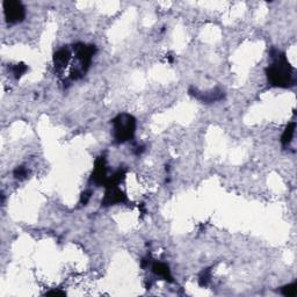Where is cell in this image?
Masks as SVG:
<instances>
[{"instance_id": "1", "label": "cell", "mask_w": 297, "mask_h": 297, "mask_svg": "<svg viewBox=\"0 0 297 297\" xmlns=\"http://www.w3.org/2000/svg\"><path fill=\"white\" fill-rule=\"evenodd\" d=\"M272 64L266 68V75L268 83L274 87L288 89L295 85L294 79V70L288 62L286 54L278 49L271 50Z\"/></svg>"}, {"instance_id": "2", "label": "cell", "mask_w": 297, "mask_h": 297, "mask_svg": "<svg viewBox=\"0 0 297 297\" xmlns=\"http://www.w3.org/2000/svg\"><path fill=\"white\" fill-rule=\"evenodd\" d=\"M72 50L77 64L74 65L70 72V79L79 80L86 74L89 71L91 64H92L93 56L96 53L95 45L85 44V43H75L72 45Z\"/></svg>"}, {"instance_id": "3", "label": "cell", "mask_w": 297, "mask_h": 297, "mask_svg": "<svg viewBox=\"0 0 297 297\" xmlns=\"http://www.w3.org/2000/svg\"><path fill=\"white\" fill-rule=\"evenodd\" d=\"M113 137L116 144H123L131 141L136 131V119L128 113H121L114 117L113 121Z\"/></svg>"}, {"instance_id": "4", "label": "cell", "mask_w": 297, "mask_h": 297, "mask_svg": "<svg viewBox=\"0 0 297 297\" xmlns=\"http://www.w3.org/2000/svg\"><path fill=\"white\" fill-rule=\"evenodd\" d=\"M5 19L11 25L20 23L26 18V8L21 1L18 0H5L2 2Z\"/></svg>"}, {"instance_id": "5", "label": "cell", "mask_w": 297, "mask_h": 297, "mask_svg": "<svg viewBox=\"0 0 297 297\" xmlns=\"http://www.w3.org/2000/svg\"><path fill=\"white\" fill-rule=\"evenodd\" d=\"M107 163H106V157L100 156L96 158L94 163V169H93L92 174L90 178V184L94 185V186L101 187L105 186L106 181H107Z\"/></svg>"}, {"instance_id": "6", "label": "cell", "mask_w": 297, "mask_h": 297, "mask_svg": "<svg viewBox=\"0 0 297 297\" xmlns=\"http://www.w3.org/2000/svg\"><path fill=\"white\" fill-rule=\"evenodd\" d=\"M188 93L189 95L194 96V98L200 100V101L204 102V104H213V102L220 101V100H223L225 98V93L221 89H214L209 91V92H200L198 89L190 87L188 90Z\"/></svg>"}, {"instance_id": "7", "label": "cell", "mask_w": 297, "mask_h": 297, "mask_svg": "<svg viewBox=\"0 0 297 297\" xmlns=\"http://www.w3.org/2000/svg\"><path fill=\"white\" fill-rule=\"evenodd\" d=\"M72 56H74V50H72V47H69V45H65V47H62L60 49H58L56 53L54 54V66L56 72H63L64 70L68 68L69 63L71 62Z\"/></svg>"}, {"instance_id": "8", "label": "cell", "mask_w": 297, "mask_h": 297, "mask_svg": "<svg viewBox=\"0 0 297 297\" xmlns=\"http://www.w3.org/2000/svg\"><path fill=\"white\" fill-rule=\"evenodd\" d=\"M124 202H127V195L119 186L107 187L101 204L102 207H111V205L120 204V203Z\"/></svg>"}, {"instance_id": "9", "label": "cell", "mask_w": 297, "mask_h": 297, "mask_svg": "<svg viewBox=\"0 0 297 297\" xmlns=\"http://www.w3.org/2000/svg\"><path fill=\"white\" fill-rule=\"evenodd\" d=\"M152 268L153 274H156L157 277L163 278L164 280L167 281V282H174L173 277L171 274V269H169V266L165 262H160V261H154L151 266Z\"/></svg>"}, {"instance_id": "10", "label": "cell", "mask_w": 297, "mask_h": 297, "mask_svg": "<svg viewBox=\"0 0 297 297\" xmlns=\"http://www.w3.org/2000/svg\"><path fill=\"white\" fill-rule=\"evenodd\" d=\"M126 179V169L124 168H119L117 171H115L111 177H108L107 181L105 184V188L107 187H116L122 183V181Z\"/></svg>"}, {"instance_id": "11", "label": "cell", "mask_w": 297, "mask_h": 297, "mask_svg": "<svg viewBox=\"0 0 297 297\" xmlns=\"http://www.w3.org/2000/svg\"><path fill=\"white\" fill-rule=\"evenodd\" d=\"M295 129H296V123L292 122L287 126V128L284 129L282 136H281V143H282L283 148H287L288 145L292 143L294 135H295Z\"/></svg>"}, {"instance_id": "12", "label": "cell", "mask_w": 297, "mask_h": 297, "mask_svg": "<svg viewBox=\"0 0 297 297\" xmlns=\"http://www.w3.org/2000/svg\"><path fill=\"white\" fill-rule=\"evenodd\" d=\"M8 69L12 71V74L14 75L15 79H20L23 74L28 71V66L23 63H18V64H13L11 66H8Z\"/></svg>"}, {"instance_id": "13", "label": "cell", "mask_w": 297, "mask_h": 297, "mask_svg": "<svg viewBox=\"0 0 297 297\" xmlns=\"http://www.w3.org/2000/svg\"><path fill=\"white\" fill-rule=\"evenodd\" d=\"M211 280V269L207 268L204 271H202L201 274L199 277V284L201 287H207L209 282Z\"/></svg>"}, {"instance_id": "14", "label": "cell", "mask_w": 297, "mask_h": 297, "mask_svg": "<svg viewBox=\"0 0 297 297\" xmlns=\"http://www.w3.org/2000/svg\"><path fill=\"white\" fill-rule=\"evenodd\" d=\"M296 283H292V284H288V286H284L281 288V294H282L283 296L287 297H294L296 295L297 293V288H296Z\"/></svg>"}, {"instance_id": "15", "label": "cell", "mask_w": 297, "mask_h": 297, "mask_svg": "<svg viewBox=\"0 0 297 297\" xmlns=\"http://www.w3.org/2000/svg\"><path fill=\"white\" fill-rule=\"evenodd\" d=\"M13 175L18 180H23V179L28 177V169H27L25 166H18V167L14 169Z\"/></svg>"}, {"instance_id": "16", "label": "cell", "mask_w": 297, "mask_h": 297, "mask_svg": "<svg viewBox=\"0 0 297 297\" xmlns=\"http://www.w3.org/2000/svg\"><path fill=\"white\" fill-rule=\"evenodd\" d=\"M93 195V192L91 189H86L85 192L81 193V196H80V203L83 205H86L87 203H89V201L91 200V198H92Z\"/></svg>"}, {"instance_id": "17", "label": "cell", "mask_w": 297, "mask_h": 297, "mask_svg": "<svg viewBox=\"0 0 297 297\" xmlns=\"http://www.w3.org/2000/svg\"><path fill=\"white\" fill-rule=\"evenodd\" d=\"M65 292H59V290H53V292H48L47 295H60V296H64Z\"/></svg>"}]
</instances>
